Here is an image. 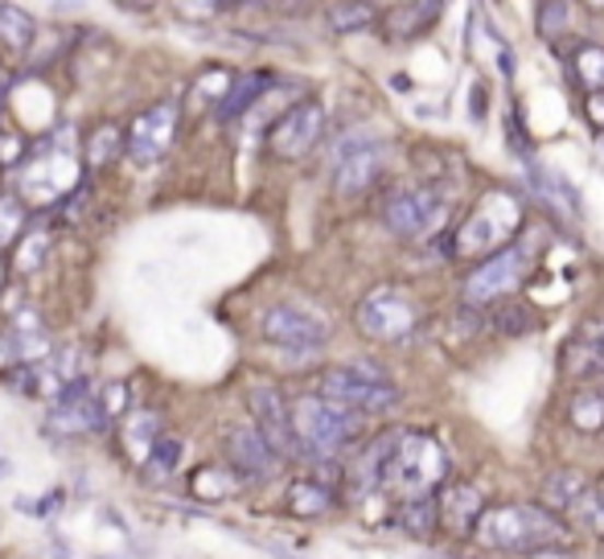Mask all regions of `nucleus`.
<instances>
[{"instance_id":"14","label":"nucleus","mask_w":604,"mask_h":559,"mask_svg":"<svg viewBox=\"0 0 604 559\" xmlns=\"http://www.w3.org/2000/svg\"><path fill=\"white\" fill-rule=\"evenodd\" d=\"M252 424L264 432V441L276 449V457H297V432H292V399L276 387H252L247 395Z\"/></svg>"},{"instance_id":"10","label":"nucleus","mask_w":604,"mask_h":559,"mask_svg":"<svg viewBox=\"0 0 604 559\" xmlns=\"http://www.w3.org/2000/svg\"><path fill=\"white\" fill-rule=\"evenodd\" d=\"M321 132H325V107L317 100L292 103L284 116L268 128V149L280 161H301V156L313 153Z\"/></svg>"},{"instance_id":"11","label":"nucleus","mask_w":604,"mask_h":559,"mask_svg":"<svg viewBox=\"0 0 604 559\" xmlns=\"http://www.w3.org/2000/svg\"><path fill=\"white\" fill-rule=\"evenodd\" d=\"M222 449H226V465L239 481H268L276 474V449L264 441V432L255 424H231L222 432Z\"/></svg>"},{"instance_id":"13","label":"nucleus","mask_w":604,"mask_h":559,"mask_svg":"<svg viewBox=\"0 0 604 559\" xmlns=\"http://www.w3.org/2000/svg\"><path fill=\"white\" fill-rule=\"evenodd\" d=\"M264 338L271 346H284V350H321L325 338H329V325L313 317V313H304L297 305H271L264 313Z\"/></svg>"},{"instance_id":"20","label":"nucleus","mask_w":604,"mask_h":559,"mask_svg":"<svg viewBox=\"0 0 604 559\" xmlns=\"http://www.w3.org/2000/svg\"><path fill=\"white\" fill-rule=\"evenodd\" d=\"M568 424L576 428V432H604V387L601 383H588V387L571 391Z\"/></svg>"},{"instance_id":"37","label":"nucleus","mask_w":604,"mask_h":559,"mask_svg":"<svg viewBox=\"0 0 604 559\" xmlns=\"http://www.w3.org/2000/svg\"><path fill=\"white\" fill-rule=\"evenodd\" d=\"M100 399H103V407H107V416L116 420L119 411L128 407V387H119V383H112V387H103V391H100Z\"/></svg>"},{"instance_id":"22","label":"nucleus","mask_w":604,"mask_h":559,"mask_svg":"<svg viewBox=\"0 0 604 559\" xmlns=\"http://www.w3.org/2000/svg\"><path fill=\"white\" fill-rule=\"evenodd\" d=\"M531 182H535L538 202L551 206L559 219H568V214H576V210H580V202H576V189H571L564 177H555V173L538 170L535 161H531Z\"/></svg>"},{"instance_id":"27","label":"nucleus","mask_w":604,"mask_h":559,"mask_svg":"<svg viewBox=\"0 0 604 559\" xmlns=\"http://www.w3.org/2000/svg\"><path fill=\"white\" fill-rule=\"evenodd\" d=\"M329 506H334V490H329L325 481H297V486L288 490V510L301 514V519H317V514H325Z\"/></svg>"},{"instance_id":"6","label":"nucleus","mask_w":604,"mask_h":559,"mask_svg":"<svg viewBox=\"0 0 604 559\" xmlns=\"http://www.w3.org/2000/svg\"><path fill=\"white\" fill-rule=\"evenodd\" d=\"M353 325H358L362 338L395 346V341L416 334V325H420V308H416V301H411L407 292L374 289L358 301V308H353Z\"/></svg>"},{"instance_id":"16","label":"nucleus","mask_w":604,"mask_h":559,"mask_svg":"<svg viewBox=\"0 0 604 559\" xmlns=\"http://www.w3.org/2000/svg\"><path fill=\"white\" fill-rule=\"evenodd\" d=\"M173 124H177V103L173 100L156 103V107H149L144 116L132 119V128L124 132V149L132 153V161L152 165L156 156L165 153L169 136H173Z\"/></svg>"},{"instance_id":"40","label":"nucleus","mask_w":604,"mask_h":559,"mask_svg":"<svg viewBox=\"0 0 604 559\" xmlns=\"http://www.w3.org/2000/svg\"><path fill=\"white\" fill-rule=\"evenodd\" d=\"M177 13H182V18H214L222 9L219 4H177Z\"/></svg>"},{"instance_id":"4","label":"nucleus","mask_w":604,"mask_h":559,"mask_svg":"<svg viewBox=\"0 0 604 559\" xmlns=\"http://www.w3.org/2000/svg\"><path fill=\"white\" fill-rule=\"evenodd\" d=\"M449 486V453L437 436L428 432H403L399 449L391 457L383 490H391L399 502H420V498H437Z\"/></svg>"},{"instance_id":"38","label":"nucleus","mask_w":604,"mask_h":559,"mask_svg":"<svg viewBox=\"0 0 604 559\" xmlns=\"http://www.w3.org/2000/svg\"><path fill=\"white\" fill-rule=\"evenodd\" d=\"M9 366H21L18 362V341H13V334H0V374L9 371Z\"/></svg>"},{"instance_id":"24","label":"nucleus","mask_w":604,"mask_h":559,"mask_svg":"<svg viewBox=\"0 0 604 559\" xmlns=\"http://www.w3.org/2000/svg\"><path fill=\"white\" fill-rule=\"evenodd\" d=\"M161 436H165V432H161V416H152V411H132L128 424H124V444L132 449L140 465L149 461V453L156 449Z\"/></svg>"},{"instance_id":"18","label":"nucleus","mask_w":604,"mask_h":559,"mask_svg":"<svg viewBox=\"0 0 604 559\" xmlns=\"http://www.w3.org/2000/svg\"><path fill=\"white\" fill-rule=\"evenodd\" d=\"M437 506H440V526H444L449 535H461V539H469L489 510L486 493L477 490V486H469V481H449V486L437 493Z\"/></svg>"},{"instance_id":"25","label":"nucleus","mask_w":604,"mask_h":559,"mask_svg":"<svg viewBox=\"0 0 604 559\" xmlns=\"http://www.w3.org/2000/svg\"><path fill=\"white\" fill-rule=\"evenodd\" d=\"M432 21H440V4H399L386 13L391 37H420Z\"/></svg>"},{"instance_id":"8","label":"nucleus","mask_w":604,"mask_h":559,"mask_svg":"<svg viewBox=\"0 0 604 559\" xmlns=\"http://www.w3.org/2000/svg\"><path fill=\"white\" fill-rule=\"evenodd\" d=\"M317 395L337 407H346V411H358V416H379V411H391V407L399 404V391L391 387V383L367 379V374L350 371V366L321 371Z\"/></svg>"},{"instance_id":"36","label":"nucleus","mask_w":604,"mask_h":559,"mask_svg":"<svg viewBox=\"0 0 604 559\" xmlns=\"http://www.w3.org/2000/svg\"><path fill=\"white\" fill-rule=\"evenodd\" d=\"M46 247H50V235H46V231H25V238H21V247H18V268L34 271L37 264H42Z\"/></svg>"},{"instance_id":"12","label":"nucleus","mask_w":604,"mask_h":559,"mask_svg":"<svg viewBox=\"0 0 604 559\" xmlns=\"http://www.w3.org/2000/svg\"><path fill=\"white\" fill-rule=\"evenodd\" d=\"M112 424L107 407H103L100 391H86V383L67 387V395L50 407V432L58 436H91Z\"/></svg>"},{"instance_id":"28","label":"nucleus","mask_w":604,"mask_h":559,"mask_svg":"<svg viewBox=\"0 0 604 559\" xmlns=\"http://www.w3.org/2000/svg\"><path fill=\"white\" fill-rule=\"evenodd\" d=\"M0 42L9 50L25 54L34 46V18L25 9H18V4H0Z\"/></svg>"},{"instance_id":"23","label":"nucleus","mask_w":604,"mask_h":559,"mask_svg":"<svg viewBox=\"0 0 604 559\" xmlns=\"http://www.w3.org/2000/svg\"><path fill=\"white\" fill-rule=\"evenodd\" d=\"M395 526H399L403 535H411V539H428V535H437V526H440L437 498L399 502V510H395Z\"/></svg>"},{"instance_id":"7","label":"nucleus","mask_w":604,"mask_h":559,"mask_svg":"<svg viewBox=\"0 0 604 559\" xmlns=\"http://www.w3.org/2000/svg\"><path fill=\"white\" fill-rule=\"evenodd\" d=\"M444 219H449V202H444V194L432 186L395 189V194H386L383 198L386 231H391L395 238H407V243L428 238L432 231H440Z\"/></svg>"},{"instance_id":"17","label":"nucleus","mask_w":604,"mask_h":559,"mask_svg":"<svg viewBox=\"0 0 604 559\" xmlns=\"http://www.w3.org/2000/svg\"><path fill=\"white\" fill-rule=\"evenodd\" d=\"M564 374L568 379H576V383H596V379H604V325L601 322H580L576 325V334H571L568 341H564Z\"/></svg>"},{"instance_id":"5","label":"nucleus","mask_w":604,"mask_h":559,"mask_svg":"<svg viewBox=\"0 0 604 559\" xmlns=\"http://www.w3.org/2000/svg\"><path fill=\"white\" fill-rule=\"evenodd\" d=\"M531 255H538V247H531V238L519 235V243H510L506 252L489 255L486 264H473L465 284H461L465 305L481 308V305H502V301H510V292L519 289L526 268L535 264Z\"/></svg>"},{"instance_id":"29","label":"nucleus","mask_w":604,"mask_h":559,"mask_svg":"<svg viewBox=\"0 0 604 559\" xmlns=\"http://www.w3.org/2000/svg\"><path fill=\"white\" fill-rule=\"evenodd\" d=\"M571 79L584 86L588 95L604 91V50L601 46H580L571 58Z\"/></svg>"},{"instance_id":"33","label":"nucleus","mask_w":604,"mask_h":559,"mask_svg":"<svg viewBox=\"0 0 604 559\" xmlns=\"http://www.w3.org/2000/svg\"><path fill=\"white\" fill-rule=\"evenodd\" d=\"M13 238H25V206L13 194H4L0 198V247H9Z\"/></svg>"},{"instance_id":"3","label":"nucleus","mask_w":604,"mask_h":559,"mask_svg":"<svg viewBox=\"0 0 604 559\" xmlns=\"http://www.w3.org/2000/svg\"><path fill=\"white\" fill-rule=\"evenodd\" d=\"M292 432H297V457L329 465L362 436V416L309 391V395L292 399Z\"/></svg>"},{"instance_id":"39","label":"nucleus","mask_w":604,"mask_h":559,"mask_svg":"<svg viewBox=\"0 0 604 559\" xmlns=\"http://www.w3.org/2000/svg\"><path fill=\"white\" fill-rule=\"evenodd\" d=\"M588 119L596 124V128H604V91H596V95H588Z\"/></svg>"},{"instance_id":"21","label":"nucleus","mask_w":604,"mask_h":559,"mask_svg":"<svg viewBox=\"0 0 604 559\" xmlns=\"http://www.w3.org/2000/svg\"><path fill=\"white\" fill-rule=\"evenodd\" d=\"M268 74H239L235 83L226 86V95L219 100V119L222 124H231V119H239L252 103H259V95L268 91Z\"/></svg>"},{"instance_id":"34","label":"nucleus","mask_w":604,"mask_h":559,"mask_svg":"<svg viewBox=\"0 0 604 559\" xmlns=\"http://www.w3.org/2000/svg\"><path fill=\"white\" fill-rule=\"evenodd\" d=\"M535 21H538V34L547 37V42H555V37L571 25V4H555V0H547V4H538L535 9Z\"/></svg>"},{"instance_id":"2","label":"nucleus","mask_w":604,"mask_h":559,"mask_svg":"<svg viewBox=\"0 0 604 559\" xmlns=\"http://www.w3.org/2000/svg\"><path fill=\"white\" fill-rule=\"evenodd\" d=\"M522 226H526V214H522L519 194L489 189L486 198L465 214V222L453 226L449 252H453V259H477V264H486L489 255H498L510 243H519Z\"/></svg>"},{"instance_id":"32","label":"nucleus","mask_w":604,"mask_h":559,"mask_svg":"<svg viewBox=\"0 0 604 559\" xmlns=\"http://www.w3.org/2000/svg\"><path fill=\"white\" fill-rule=\"evenodd\" d=\"M124 149V132H119L116 124H100L91 140H86V156H91V165H107L112 156Z\"/></svg>"},{"instance_id":"30","label":"nucleus","mask_w":604,"mask_h":559,"mask_svg":"<svg viewBox=\"0 0 604 559\" xmlns=\"http://www.w3.org/2000/svg\"><path fill=\"white\" fill-rule=\"evenodd\" d=\"M182 449L185 444L177 441V436H161L156 449L149 453V461H144V477H149V481H161V477L173 474V469H177V461H182Z\"/></svg>"},{"instance_id":"9","label":"nucleus","mask_w":604,"mask_h":559,"mask_svg":"<svg viewBox=\"0 0 604 559\" xmlns=\"http://www.w3.org/2000/svg\"><path fill=\"white\" fill-rule=\"evenodd\" d=\"M386 170V149L367 132H350L334 149V189L341 198H358L370 186H379Z\"/></svg>"},{"instance_id":"19","label":"nucleus","mask_w":604,"mask_h":559,"mask_svg":"<svg viewBox=\"0 0 604 559\" xmlns=\"http://www.w3.org/2000/svg\"><path fill=\"white\" fill-rule=\"evenodd\" d=\"M596 490L580 469H555V474L543 477L538 486V506H547L559 519H571V510L584 502L588 493Z\"/></svg>"},{"instance_id":"31","label":"nucleus","mask_w":604,"mask_h":559,"mask_svg":"<svg viewBox=\"0 0 604 559\" xmlns=\"http://www.w3.org/2000/svg\"><path fill=\"white\" fill-rule=\"evenodd\" d=\"M329 25H334V34H353V30H367L370 21L379 18L370 4H329Z\"/></svg>"},{"instance_id":"35","label":"nucleus","mask_w":604,"mask_h":559,"mask_svg":"<svg viewBox=\"0 0 604 559\" xmlns=\"http://www.w3.org/2000/svg\"><path fill=\"white\" fill-rule=\"evenodd\" d=\"M571 519H576V523H584L592 535H601V539H604V490L588 493L584 502L571 510Z\"/></svg>"},{"instance_id":"15","label":"nucleus","mask_w":604,"mask_h":559,"mask_svg":"<svg viewBox=\"0 0 604 559\" xmlns=\"http://www.w3.org/2000/svg\"><path fill=\"white\" fill-rule=\"evenodd\" d=\"M399 441L403 428H395V432H379L374 441L358 449V457L346 465V490H350V498H367V493L383 490L386 469H391V457H395Z\"/></svg>"},{"instance_id":"1","label":"nucleus","mask_w":604,"mask_h":559,"mask_svg":"<svg viewBox=\"0 0 604 559\" xmlns=\"http://www.w3.org/2000/svg\"><path fill=\"white\" fill-rule=\"evenodd\" d=\"M473 539L486 551H502V556H535V551H547V547H568L571 526L547 506L506 502V506L486 510V519L477 523Z\"/></svg>"},{"instance_id":"26","label":"nucleus","mask_w":604,"mask_h":559,"mask_svg":"<svg viewBox=\"0 0 604 559\" xmlns=\"http://www.w3.org/2000/svg\"><path fill=\"white\" fill-rule=\"evenodd\" d=\"M489 325L502 338H526V334L538 329V317L526 305H519V301H502V305H493V313H489Z\"/></svg>"}]
</instances>
